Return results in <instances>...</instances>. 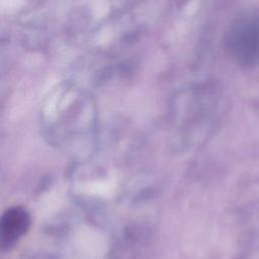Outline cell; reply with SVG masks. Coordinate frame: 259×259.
I'll list each match as a JSON object with an SVG mask.
<instances>
[{"instance_id":"obj_1","label":"cell","mask_w":259,"mask_h":259,"mask_svg":"<svg viewBox=\"0 0 259 259\" xmlns=\"http://www.w3.org/2000/svg\"><path fill=\"white\" fill-rule=\"evenodd\" d=\"M30 227V215L21 206L7 208L0 221V246L3 252L11 250L27 233Z\"/></svg>"}]
</instances>
